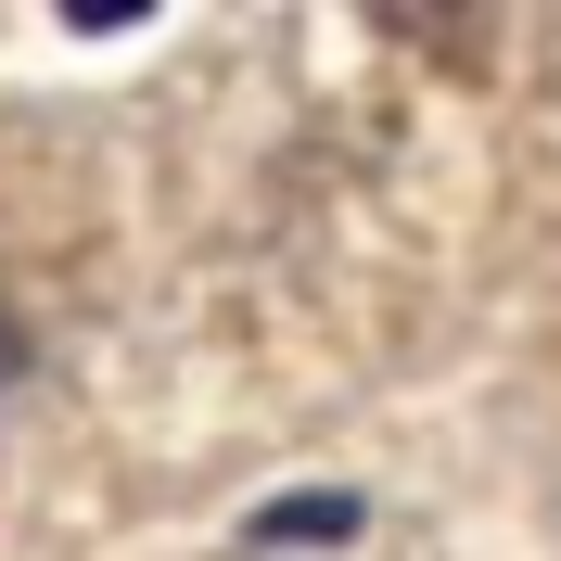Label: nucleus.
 <instances>
[{"label":"nucleus","mask_w":561,"mask_h":561,"mask_svg":"<svg viewBox=\"0 0 561 561\" xmlns=\"http://www.w3.org/2000/svg\"><path fill=\"white\" fill-rule=\"evenodd\" d=\"M255 536H268V549H280V536H294V549H345V536H357V497H345V485L268 497V511H255Z\"/></svg>","instance_id":"obj_1"},{"label":"nucleus","mask_w":561,"mask_h":561,"mask_svg":"<svg viewBox=\"0 0 561 561\" xmlns=\"http://www.w3.org/2000/svg\"><path fill=\"white\" fill-rule=\"evenodd\" d=\"M13 370H26V319L0 307V383H13Z\"/></svg>","instance_id":"obj_2"}]
</instances>
